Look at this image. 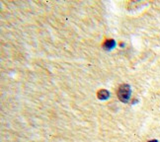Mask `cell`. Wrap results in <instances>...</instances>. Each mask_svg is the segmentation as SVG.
Listing matches in <instances>:
<instances>
[{
	"mask_svg": "<svg viewBox=\"0 0 160 142\" xmlns=\"http://www.w3.org/2000/svg\"><path fill=\"white\" fill-rule=\"evenodd\" d=\"M131 87L128 84H122L121 85L118 89V98L120 99V101L127 103L131 98Z\"/></svg>",
	"mask_w": 160,
	"mask_h": 142,
	"instance_id": "6da1fadb",
	"label": "cell"
},
{
	"mask_svg": "<svg viewBox=\"0 0 160 142\" xmlns=\"http://www.w3.org/2000/svg\"><path fill=\"white\" fill-rule=\"evenodd\" d=\"M97 97H98V99H100V100H107V99L110 97V93L107 90H100L97 93Z\"/></svg>",
	"mask_w": 160,
	"mask_h": 142,
	"instance_id": "7a4b0ae2",
	"label": "cell"
},
{
	"mask_svg": "<svg viewBox=\"0 0 160 142\" xmlns=\"http://www.w3.org/2000/svg\"><path fill=\"white\" fill-rule=\"evenodd\" d=\"M115 46H116V42H115L113 39L107 40V41L103 44V47L105 48V49H108V51H110V49H112Z\"/></svg>",
	"mask_w": 160,
	"mask_h": 142,
	"instance_id": "3957f363",
	"label": "cell"
},
{
	"mask_svg": "<svg viewBox=\"0 0 160 142\" xmlns=\"http://www.w3.org/2000/svg\"><path fill=\"white\" fill-rule=\"evenodd\" d=\"M148 142H158L157 140H150V141H148Z\"/></svg>",
	"mask_w": 160,
	"mask_h": 142,
	"instance_id": "277c9868",
	"label": "cell"
}]
</instances>
